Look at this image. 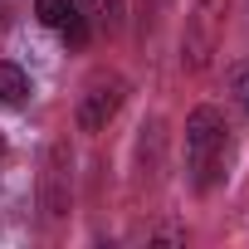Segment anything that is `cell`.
<instances>
[{"label":"cell","instance_id":"cell-1","mask_svg":"<svg viewBox=\"0 0 249 249\" xmlns=\"http://www.w3.org/2000/svg\"><path fill=\"white\" fill-rule=\"evenodd\" d=\"M230 166V122L220 107H196L186 117V176L205 196L225 181Z\"/></svg>","mask_w":249,"mask_h":249},{"label":"cell","instance_id":"cell-2","mask_svg":"<svg viewBox=\"0 0 249 249\" xmlns=\"http://www.w3.org/2000/svg\"><path fill=\"white\" fill-rule=\"evenodd\" d=\"M220 35H225V0H196L186 15V35H181V69L186 73L210 69Z\"/></svg>","mask_w":249,"mask_h":249},{"label":"cell","instance_id":"cell-3","mask_svg":"<svg viewBox=\"0 0 249 249\" xmlns=\"http://www.w3.org/2000/svg\"><path fill=\"white\" fill-rule=\"evenodd\" d=\"M127 93H132V83L122 78V73H112V69H98V73L83 83V93H78V107H73L78 127H83V132H103L107 122L122 112Z\"/></svg>","mask_w":249,"mask_h":249},{"label":"cell","instance_id":"cell-4","mask_svg":"<svg viewBox=\"0 0 249 249\" xmlns=\"http://www.w3.org/2000/svg\"><path fill=\"white\" fill-rule=\"evenodd\" d=\"M69 200H73V157L64 142H54L44 152V171H39V210L49 220L69 215Z\"/></svg>","mask_w":249,"mask_h":249},{"label":"cell","instance_id":"cell-5","mask_svg":"<svg viewBox=\"0 0 249 249\" xmlns=\"http://www.w3.org/2000/svg\"><path fill=\"white\" fill-rule=\"evenodd\" d=\"M35 15L64 39V44H73V49H83L88 44V15H83V5L78 0H35Z\"/></svg>","mask_w":249,"mask_h":249},{"label":"cell","instance_id":"cell-6","mask_svg":"<svg viewBox=\"0 0 249 249\" xmlns=\"http://www.w3.org/2000/svg\"><path fill=\"white\" fill-rule=\"evenodd\" d=\"M30 73L20 69V64H0V103H10V107H20V103H30Z\"/></svg>","mask_w":249,"mask_h":249},{"label":"cell","instance_id":"cell-7","mask_svg":"<svg viewBox=\"0 0 249 249\" xmlns=\"http://www.w3.org/2000/svg\"><path fill=\"white\" fill-rule=\"evenodd\" d=\"M88 10H93L98 25L117 30V25H122V10H127V0H88Z\"/></svg>","mask_w":249,"mask_h":249},{"label":"cell","instance_id":"cell-8","mask_svg":"<svg viewBox=\"0 0 249 249\" xmlns=\"http://www.w3.org/2000/svg\"><path fill=\"white\" fill-rule=\"evenodd\" d=\"M0 157H5V137H0Z\"/></svg>","mask_w":249,"mask_h":249}]
</instances>
